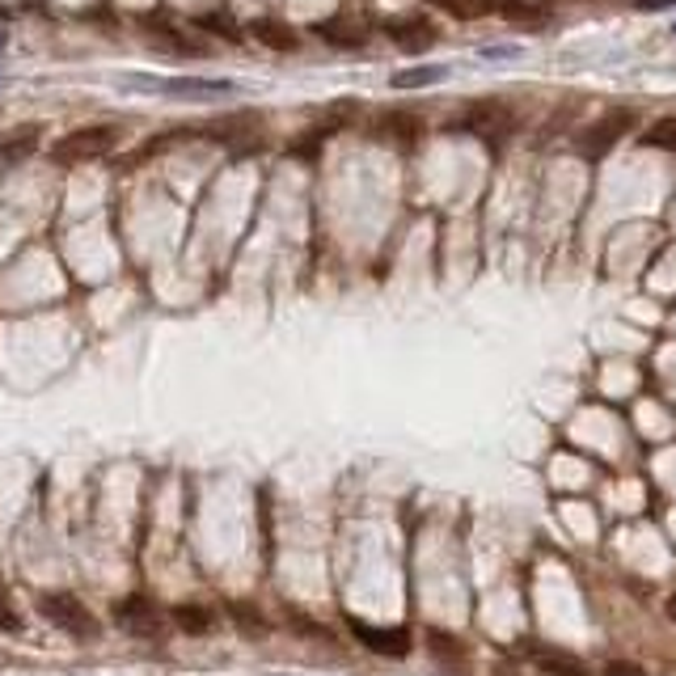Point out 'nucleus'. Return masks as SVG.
<instances>
[{
  "label": "nucleus",
  "mask_w": 676,
  "mask_h": 676,
  "mask_svg": "<svg viewBox=\"0 0 676 676\" xmlns=\"http://www.w3.org/2000/svg\"><path fill=\"white\" fill-rule=\"evenodd\" d=\"M432 643L440 647V651H435L440 660H461V647L453 643V639H444V634H432Z\"/></svg>",
  "instance_id": "nucleus-19"
},
{
  "label": "nucleus",
  "mask_w": 676,
  "mask_h": 676,
  "mask_svg": "<svg viewBox=\"0 0 676 676\" xmlns=\"http://www.w3.org/2000/svg\"><path fill=\"white\" fill-rule=\"evenodd\" d=\"M114 622H119V630L135 634V639H162V618H157V605H153V600H144V596H128V600H119Z\"/></svg>",
  "instance_id": "nucleus-6"
},
{
  "label": "nucleus",
  "mask_w": 676,
  "mask_h": 676,
  "mask_svg": "<svg viewBox=\"0 0 676 676\" xmlns=\"http://www.w3.org/2000/svg\"><path fill=\"white\" fill-rule=\"evenodd\" d=\"M643 140H647L651 148H664V153H676V119H660V123H651Z\"/></svg>",
  "instance_id": "nucleus-15"
},
{
  "label": "nucleus",
  "mask_w": 676,
  "mask_h": 676,
  "mask_svg": "<svg viewBox=\"0 0 676 676\" xmlns=\"http://www.w3.org/2000/svg\"><path fill=\"white\" fill-rule=\"evenodd\" d=\"M119 89L135 93H165V98H187V102H208V98H233V81H203V77H119Z\"/></svg>",
  "instance_id": "nucleus-1"
},
{
  "label": "nucleus",
  "mask_w": 676,
  "mask_h": 676,
  "mask_svg": "<svg viewBox=\"0 0 676 676\" xmlns=\"http://www.w3.org/2000/svg\"><path fill=\"white\" fill-rule=\"evenodd\" d=\"M258 34H263V43H270V47H297V38H292V30L275 26V22H263V26H254Z\"/></svg>",
  "instance_id": "nucleus-17"
},
{
  "label": "nucleus",
  "mask_w": 676,
  "mask_h": 676,
  "mask_svg": "<svg viewBox=\"0 0 676 676\" xmlns=\"http://www.w3.org/2000/svg\"><path fill=\"white\" fill-rule=\"evenodd\" d=\"M630 128H634V110L613 107L605 119H596L592 128L579 135V153H584L588 162H596V157H605L622 135H630Z\"/></svg>",
  "instance_id": "nucleus-5"
},
{
  "label": "nucleus",
  "mask_w": 676,
  "mask_h": 676,
  "mask_svg": "<svg viewBox=\"0 0 676 676\" xmlns=\"http://www.w3.org/2000/svg\"><path fill=\"white\" fill-rule=\"evenodd\" d=\"M377 135L380 140H394V144H414L423 135V123L419 114H406V110H389L377 119Z\"/></svg>",
  "instance_id": "nucleus-9"
},
{
  "label": "nucleus",
  "mask_w": 676,
  "mask_h": 676,
  "mask_svg": "<svg viewBox=\"0 0 676 676\" xmlns=\"http://www.w3.org/2000/svg\"><path fill=\"white\" fill-rule=\"evenodd\" d=\"M322 38H330V43H339V47H359L368 34H364V26H343V22H325L322 26Z\"/></svg>",
  "instance_id": "nucleus-14"
},
{
  "label": "nucleus",
  "mask_w": 676,
  "mask_h": 676,
  "mask_svg": "<svg viewBox=\"0 0 676 676\" xmlns=\"http://www.w3.org/2000/svg\"><path fill=\"white\" fill-rule=\"evenodd\" d=\"M538 668L545 676H592L588 673V664H584V660H575V655H567V651H541Z\"/></svg>",
  "instance_id": "nucleus-10"
},
{
  "label": "nucleus",
  "mask_w": 676,
  "mask_h": 676,
  "mask_svg": "<svg viewBox=\"0 0 676 676\" xmlns=\"http://www.w3.org/2000/svg\"><path fill=\"white\" fill-rule=\"evenodd\" d=\"M0 47H4V34H0Z\"/></svg>",
  "instance_id": "nucleus-24"
},
{
  "label": "nucleus",
  "mask_w": 676,
  "mask_h": 676,
  "mask_svg": "<svg viewBox=\"0 0 676 676\" xmlns=\"http://www.w3.org/2000/svg\"><path fill=\"white\" fill-rule=\"evenodd\" d=\"M38 613H43L52 625H59L64 634L81 639V643H89V639H98V634H102L98 618L85 609L77 596H68V592H43L38 596Z\"/></svg>",
  "instance_id": "nucleus-2"
},
{
  "label": "nucleus",
  "mask_w": 676,
  "mask_h": 676,
  "mask_svg": "<svg viewBox=\"0 0 676 676\" xmlns=\"http://www.w3.org/2000/svg\"><path fill=\"white\" fill-rule=\"evenodd\" d=\"M605 676H643V668H639V664H625V660H613V664L605 668Z\"/></svg>",
  "instance_id": "nucleus-21"
},
{
  "label": "nucleus",
  "mask_w": 676,
  "mask_h": 676,
  "mask_svg": "<svg viewBox=\"0 0 676 676\" xmlns=\"http://www.w3.org/2000/svg\"><path fill=\"white\" fill-rule=\"evenodd\" d=\"M174 625L187 630V634H208L212 630V609H199V605H178L174 609Z\"/></svg>",
  "instance_id": "nucleus-12"
},
{
  "label": "nucleus",
  "mask_w": 676,
  "mask_h": 676,
  "mask_svg": "<svg viewBox=\"0 0 676 676\" xmlns=\"http://www.w3.org/2000/svg\"><path fill=\"white\" fill-rule=\"evenodd\" d=\"M119 144V128H81V132L64 135L59 144L52 148V157L59 165L73 162H89V157H102Z\"/></svg>",
  "instance_id": "nucleus-4"
},
{
  "label": "nucleus",
  "mask_w": 676,
  "mask_h": 676,
  "mask_svg": "<svg viewBox=\"0 0 676 676\" xmlns=\"http://www.w3.org/2000/svg\"><path fill=\"white\" fill-rule=\"evenodd\" d=\"M453 18H461V22H474V18H483V13H490L495 9V0H440Z\"/></svg>",
  "instance_id": "nucleus-16"
},
{
  "label": "nucleus",
  "mask_w": 676,
  "mask_h": 676,
  "mask_svg": "<svg viewBox=\"0 0 676 676\" xmlns=\"http://www.w3.org/2000/svg\"><path fill=\"white\" fill-rule=\"evenodd\" d=\"M668 613H673V622H676V596L668 600Z\"/></svg>",
  "instance_id": "nucleus-23"
},
{
  "label": "nucleus",
  "mask_w": 676,
  "mask_h": 676,
  "mask_svg": "<svg viewBox=\"0 0 676 676\" xmlns=\"http://www.w3.org/2000/svg\"><path fill=\"white\" fill-rule=\"evenodd\" d=\"M520 55V47H512V43H499V47H483V59H516Z\"/></svg>",
  "instance_id": "nucleus-20"
},
{
  "label": "nucleus",
  "mask_w": 676,
  "mask_h": 676,
  "mask_svg": "<svg viewBox=\"0 0 676 676\" xmlns=\"http://www.w3.org/2000/svg\"><path fill=\"white\" fill-rule=\"evenodd\" d=\"M676 0H634L639 13H660V9H673Z\"/></svg>",
  "instance_id": "nucleus-22"
},
{
  "label": "nucleus",
  "mask_w": 676,
  "mask_h": 676,
  "mask_svg": "<svg viewBox=\"0 0 676 676\" xmlns=\"http://www.w3.org/2000/svg\"><path fill=\"white\" fill-rule=\"evenodd\" d=\"M448 77V64H428V68H406L394 73V89H423V85H440Z\"/></svg>",
  "instance_id": "nucleus-11"
},
{
  "label": "nucleus",
  "mask_w": 676,
  "mask_h": 676,
  "mask_svg": "<svg viewBox=\"0 0 676 676\" xmlns=\"http://www.w3.org/2000/svg\"><path fill=\"white\" fill-rule=\"evenodd\" d=\"M499 13L503 18H512L516 26H545V9H538V4H524V0H499Z\"/></svg>",
  "instance_id": "nucleus-13"
},
{
  "label": "nucleus",
  "mask_w": 676,
  "mask_h": 676,
  "mask_svg": "<svg viewBox=\"0 0 676 676\" xmlns=\"http://www.w3.org/2000/svg\"><path fill=\"white\" fill-rule=\"evenodd\" d=\"M0 634H22V618H18V609L9 605L4 588H0Z\"/></svg>",
  "instance_id": "nucleus-18"
},
{
  "label": "nucleus",
  "mask_w": 676,
  "mask_h": 676,
  "mask_svg": "<svg viewBox=\"0 0 676 676\" xmlns=\"http://www.w3.org/2000/svg\"><path fill=\"white\" fill-rule=\"evenodd\" d=\"M673 34H676V26H673Z\"/></svg>",
  "instance_id": "nucleus-25"
},
{
  "label": "nucleus",
  "mask_w": 676,
  "mask_h": 676,
  "mask_svg": "<svg viewBox=\"0 0 676 676\" xmlns=\"http://www.w3.org/2000/svg\"><path fill=\"white\" fill-rule=\"evenodd\" d=\"M352 630H355V639H359L368 651H377V655H394V660H402L406 651H410L406 630H377V625H364V622H352Z\"/></svg>",
  "instance_id": "nucleus-7"
},
{
  "label": "nucleus",
  "mask_w": 676,
  "mask_h": 676,
  "mask_svg": "<svg viewBox=\"0 0 676 676\" xmlns=\"http://www.w3.org/2000/svg\"><path fill=\"white\" fill-rule=\"evenodd\" d=\"M389 38H394L402 52H428L440 34H435V26L428 18H402V22L389 26Z\"/></svg>",
  "instance_id": "nucleus-8"
},
{
  "label": "nucleus",
  "mask_w": 676,
  "mask_h": 676,
  "mask_svg": "<svg viewBox=\"0 0 676 676\" xmlns=\"http://www.w3.org/2000/svg\"><path fill=\"white\" fill-rule=\"evenodd\" d=\"M453 132H469V135H483V140H503V135L516 128V114L503 102H474V107H465L448 123Z\"/></svg>",
  "instance_id": "nucleus-3"
}]
</instances>
